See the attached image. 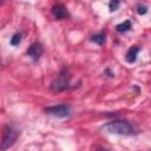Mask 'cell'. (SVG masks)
Listing matches in <instances>:
<instances>
[{"instance_id":"obj_1","label":"cell","mask_w":151,"mask_h":151,"mask_svg":"<svg viewBox=\"0 0 151 151\" xmlns=\"http://www.w3.org/2000/svg\"><path fill=\"white\" fill-rule=\"evenodd\" d=\"M104 130L107 131L109 133L123 134V136H131L134 132L133 126L125 120H112L104 125Z\"/></svg>"},{"instance_id":"obj_2","label":"cell","mask_w":151,"mask_h":151,"mask_svg":"<svg viewBox=\"0 0 151 151\" xmlns=\"http://www.w3.org/2000/svg\"><path fill=\"white\" fill-rule=\"evenodd\" d=\"M70 79H71V76H70L68 71L66 68L61 70L60 73L57 76V78L51 83V90L55 91V92H60V91L68 88L70 87Z\"/></svg>"},{"instance_id":"obj_3","label":"cell","mask_w":151,"mask_h":151,"mask_svg":"<svg viewBox=\"0 0 151 151\" xmlns=\"http://www.w3.org/2000/svg\"><path fill=\"white\" fill-rule=\"evenodd\" d=\"M18 136H19V132L15 129H13L9 125L5 126L2 132V139H1V151H6L8 147H11L15 143Z\"/></svg>"},{"instance_id":"obj_4","label":"cell","mask_w":151,"mask_h":151,"mask_svg":"<svg viewBox=\"0 0 151 151\" xmlns=\"http://www.w3.org/2000/svg\"><path fill=\"white\" fill-rule=\"evenodd\" d=\"M70 106L66 105V104H60V105H54V106H50V107H46L45 109V112L47 114H51L53 117H57V118H65L70 114Z\"/></svg>"},{"instance_id":"obj_5","label":"cell","mask_w":151,"mask_h":151,"mask_svg":"<svg viewBox=\"0 0 151 151\" xmlns=\"http://www.w3.org/2000/svg\"><path fill=\"white\" fill-rule=\"evenodd\" d=\"M42 53H44V48H42L41 44H39V42H33L27 48V55L31 57V59L34 61L39 60L40 57L42 55Z\"/></svg>"},{"instance_id":"obj_6","label":"cell","mask_w":151,"mask_h":151,"mask_svg":"<svg viewBox=\"0 0 151 151\" xmlns=\"http://www.w3.org/2000/svg\"><path fill=\"white\" fill-rule=\"evenodd\" d=\"M51 12H52L53 17H54L55 19H59V20H61V19H66V18L70 17V13H68L67 8L64 7L63 5H59V4H58V5H54V6L52 7Z\"/></svg>"},{"instance_id":"obj_7","label":"cell","mask_w":151,"mask_h":151,"mask_svg":"<svg viewBox=\"0 0 151 151\" xmlns=\"http://www.w3.org/2000/svg\"><path fill=\"white\" fill-rule=\"evenodd\" d=\"M139 51H140V48H139V47H137V46H132V47L126 52V55H125L126 61H127V63H130V64L134 63V61L137 60V55H138Z\"/></svg>"},{"instance_id":"obj_8","label":"cell","mask_w":151,"mask_h":151,"mask_svg":"<svg viewBox=\"0 0 151 151\" xmlns=\"http://www.w3.org/2000/svg\"><path fill=\"white\" fill-rule=\"evenodd\" d=\"M131 28H132V24H131L130 20H125L124 22H120V24H118V25L116 26V29H117V32H119V33L129 32Z\"/></svg>"},{"instance_id":"obj_9","label":"cell","mask_w":151,"mask_h":151,"mask_svg":"<svg viewBox=\"0 0 151 151\" xmlns=\"http://www.w3.org/2000/svg\"><path fill=\"white\" fill-rule=\"evenodd\" d=\"M91 41H93V42H96L98 45H104L105 41H106V35L103 32L97 33V34H94V35L91 37Z\"/></svg>"},{"instance_id":"obj_10","label":"cell","mask_w":151,"mask_h":151,"mask_svg":"<svg viewBox=\"0 0 151 151\" xmlns=\"http://www.w3.org/2000/svg\"><path fill=\"white\" fill-rule=\"evenodd\" d=\"M11 45L12 46H18L20 42H21V33H19V32H17V33H14L13 35H12V38H11Z\"/></svg>"},{"instance_id":"obj_11","label":"cell","mask_w":151,"mask_h":151,"mask_svg":"<svg viewBox=\"0 0 151 151\" xmlns=\"http://www.w3.org/2000/svg\"><path fill=\"white\" fill-rule=\"evenodd\" d=\"M146 12H147V7L145 6V5H138L137 6V13L138 14H140V15H144V14H146Z\"/></svg>"},{"instance_id":"obj_12","label":"cell","mask_w":151,"mask_h":151,"mask_svg":"<svg viewBox=\"0 0 151 151\" xmlns=\"http://www.w3.org/2000/svg\"><path fill=\"white\" fill-rule=\"evenodd\" d=\"M119 5H120V2H119V1H116V0H113V1H111V2L109 4V8H110V11H111V12H113V11L118 9Z\"/></svg>"},{"instance_id":"obj_13","label":"cell","mask_w":151,"mask_h":151,"mask_svg":"<svg viewBox=\"0 0 151 151\" xmlns=\"http://www.w3.org/2000/svg\"><path fill=\"white\" fill-rule=\"evenodd\" d=\"M97 151H107V150H105V149H98Z\"/></svg>"}]
</instances>
